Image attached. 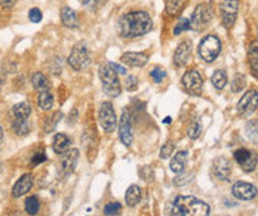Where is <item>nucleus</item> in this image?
Here are the masks:
<instances>
[{
  "label": "nucleus",
  "mask_w": 258,
  "mask_h": 216,
  "mask_svg": "<svg viewBox=\"0 0 258 216\" xmlns=\"http://www.w3.org/2000/svg\"><path fill=\"white\" fill-rule=\"evenodd\" d=\"M119 34L125 39H135L147 34L153 28V21L150 15L144 11H135L125 14L118 24Z\"/></svg>",
  "instance_id": "obj_1"
},
{
  "label": "nucleus",
  "mask_w": 258,
  "mask_h": 216,
  "mask_svg": "<svg viewBox=\"0 0 258 216\" xmlns=\"http://www.w3.org/2000/svg\"><path fill=\"white\" fill-rule=\"evenodd\" d=\"M209 212L211 207L208 203L192 196H178L168 216H209Z\"/></svg>",
  "instance_id": "obj_2"
},
{
  "label": "nucleus",
  "mask_w": 258,
  "mask_h": 216,
  "mask_svg": "<svg viewBox=\"0 0 258 216\" xmlns=\"http://www.w3.org/2000/svg\"><path fill=\"white\" fill-rule=\"evenodd\" d=\"M99 79L102 83V90L108 95V96H119L122 92V86L118 77V73L115 71V68L110 65V62L107 64H101L99 65Z\"/></svg>",
  "instance_id": "obj_3"
},
{
  "label": "nucleus",
  "mask_w": 258,
  "mask_h": 216,
  "mask_svg": "<svg viewBox=\"0 0 258 216\" xmlns=\"http://www.w3.org/2000/svg\"><path fill=\"white\" fill-rule=\"evenodd\" d=\"M214 18V8L209 3H200L196 6L192 19H190V28L195 31H202L205 30Z\"/></svg>",
  "instance_id": "obj_4"
},
{
  "label": "nucleus",
  "mask_w": 258,
  "mask_h": 216,
  "mask_svg": "<svg viewBox=\"0 0 258 216\" xmlns=\"http://www.w3.org/2000/svg\"><path fill=\"white\" fill-rule=\"evenodd\" d=\"M221 52V42L217 36H206L198 46V54L202 61L212 62Z\"/></svg>",
  "instance_id": "obj_5"
},
{
  "label": "nucleus",
  "mask_w": 258,
  "mask_h": 216,
  "mask_svg": "<svg viewBox=\"0 0 258 216\" xmlns=\"http://www.w3.org/2000/svg\"><path fill=\"white\" fill-rule=\"evenodd\" d=\"M89 59H91L89 51H88L86 45L80 42V43H78L75 48L71 49V52H70V55L67 58V62H68V65L73 70L80 71L89 64Z\"/></svg>",
  "instance_id": "obj_6"
},
{
  "label": "nucleus",
  "mask_w": 258,
  "mask_h": 216,
  "mask_svg": "<svg viewBox=\"0 0 258 216\" xmlns=\"http://www.w3.org/2000/svg\"><path fill=\"white\" fill-rule=\"evenodd\" d=\"M98 120L101 127L104 129V132L112 133L116 129V123H118V117L115 113V108L112 105V102H102L98 111Z\"/></svg>",
  "instance_id": "obj_7"
},
{
  "label": "nucleus",
  "mask_w": 258,
  "mask_h": 216,
  "mask_svg": "<svg viewBox=\"0 0 258 216\" xmlns=\"http://www.w3.org/2000/svg\"><path fill=\"white\" fill-rule=\"evenodd\" d=\"M239 12V0H221L219 14L226 28H232Z\"/></svg>",
  "instance_id": "obj_8"
},
{
  "label": "nucleus",
  "mask_w": 258,
  "mask_h": 216,
  "mask_svg": "<svg viewBox=\"0 0 258 216\" xmlns=\"http://www.w3.org/2000/svg\"><path fill=\"white\" fill-rule=\"evenodd\" d=\"M181 83L189 93L192 95H200L202 88H203V77L200 76L199 71L196 70H190L186 74L182 76Z\"/></svg>",
  "instance_id": "obj_9"
},
{
  "label": "nucleus",
  "mask_w": 258,
  "mask_h": 216,
  "mask_svg": "<svg viewBox=\"0 0 258 216\" xmlns=\"http://www.w3.org/2000/svg\"><path fill=\"white\" fill-rule=\"evenodd\" d=\"M235 160L236 163L242 167V170L245 172H252L257 164H258V156L255 151L248 150V148H239L238 151H235Z\"/></svg>",
  "instance_id": "obj_10"
},
{
  "label": "nucleus",
  "mask_w": 258,
  "mask_h": 216,
  "mask_svg": "<svg viewBox=\"0 0 258 216\" xmlns=\"http://www.w3.org/2000/svg\"><path fill=\"white\" fill-rule=\"evenodd\" d=\"M258 108V90L255 89H249L239 101L238 104V110L240 114L243 116H249L252 114Z\"/></svg>",
  "instance_id": "obj_11"
},
{
  "label": "nucleus",
  "mask_w": 258,
  "mask_h": 216,
  "mask_svg": "<svg viewBox=\"0 0 258 216\" xmlns=\"http://www.w3.org/2000/svg\"><path fill=\"white\" fill-rule=\"evenodd\" d=\"M119 138H120V142L123 144L125 147H129L132 144V139H134L131 116H129V113L126 110L122 113L120 120H119Z\"/></svg>",
  "instance_id": "obj_12"
},
{
  "label": "nucleus",
  "mask_w": 258,
  "mask_h": 216,
  "mask_svg": "<svg viewBox=\"0 0 258 216\" xmlns=\"http://www.w3.org/2000/svg\"><path fill=\"white\" fill-rule=\"evenodd\" d=\"M212 173L218 181H229L232 173V163L226 157H217L212 163Z\"/></svg>",
  "instance_id": "obj_13"
},
{
  "label": "nucleus",
  "mask_w": 258,
  "mask_h": 216,
  "mask_svg": "<svg viewBox=\"0 0 258 216\" xmlns=\"http://www.w3.org/2000/svg\"><path fill=\"white\" fill-rule=\"evenodd\" d=\"M232 193L236 198L239 200H252L257 197L258 194V188L249 182H243V181H239L236 184H233L232 187Z\"/></svg>",
  "instance_id": "obj_14"
},
{
  "label": "nucleus",
  "mask_w": 258,
  "mask_h": 216,
  "mask_svg": "<svg viewBox=\"0 0 258 216\" xmlns=\"http://www.w3.org/2000/svg\"><path fill=\"white\" fill-rule=\"evenodd\" d=\"M78 160H79V151L78 150H68L65 154H62L61 166H60V173H61L62 178L73 173V170H75V167L78 164Z\"/></svg>",
  "instance_id": "obj_15"
},
{
  "label": "nucleus",
  "mask_w": 258,
  "mask_h": 216,
  "mask_svg": "<svg viewBox=\"0 0 258 216\" xmlns=\"http://www.w3.org/2000/svg\"><path fill=\"white\" fill-rule=\"evenodd\" d=\"M192 56V43L189 40H184L181 42L177 49H175V54H174V64L177 67H184L189 59Z\"/></svg>",
  "instance_id": "obj_16"
},
{
  "label": "nucleus",
  "mask_w": 258,
  "mask_h": 216,
  "mask_svg": "<svg viewBox=\"0 0 258 216\" xmlns=\"http://www.w3.org/2000/svg\"><path fill=\"white\" fill-rule=\"evenodd\" d=\"M31 187H33V176L30 173L22 175L12 188V197L20 198V197L25 196L31 190Z\"/></svg>",
  "instance_id": "obj_17"
},
{
  "label": "nucleus",
  "mask_w": 258,
  "mask_h": 216,
  "mask_svg": "<svg viewBox=\"0 0 258 216\" xmlns=\"http://www.w3.org/2000/svg\"><path fill=\"white\" fill-rule=\"evenodd\" d=\"M120 61L125 65L139 68V67H144L147 62H149V56H147L145 54H141V52H126V54L122 55Z\"/></svg>",
  "instance_id": "obj_18"
},
{
  "label": "nucleus",
  "mask_w": 258,
  "mask_h": 216,
  "mask_svg": "<svg viewBox=\"0 0 258 216\" xmlns=\"http://www.w3.org/2000/svg\"><path fill=\"white\" fill-rule=\"evenodd\" d=\"M187 159H189V153L187 151H177V154H174L172 160H171V170L177 175H181L186 169L187 164Z\"/></svg>",
  "instance_id": "obj_19"
},
{
  "label": "nucleus",
  "mask_w": 258,
  "mask_h": 216,
  "mask_svg": "<svg viewBox=\"0 0 258 216\" xmlns=\"http://www.w3.org/2000/svg\"><path fill=\"white\" fill-rule=\"evenodd\" d=\"M70 144H71V141H70V138L67 135L57 133L54 136V141H52V148H54V151L57 154L62 156V154H65L70 150Z\"/></svg>",
  "instance_id": "obj_20"
},
{
  "label": "nucleus",
  "mask_w": 258,
  "mask_h": 216,
  "mask_svg": "<svg viewBox=\"0 0 258 216\" xmlns=\"http://www.w3.org/2000/svg\"><path fill=\"white\" fill-rule=\"evenodd\" d=\"M248 61L251 71L255 77H258V40H252L248 48Z\"/></svg>",
  "instance_id": "obj_21"
},
{
  "label": "nucleus",
  "mask_w": 258,
  "mask_h": 216,
  "mask_svg": "<svg viewBox=\"0 0 258 216\" xmlns=\"http://www.w3.org/2000/svg\"><path fill=\"white\" fill-rule=\"evenodd\" d=\"M61 21L68 28H76L78 27V17L76 12L68 6H64L61 9Z\"/></svg>",
  "instance_id": "obj_22"
},
{
  "label": "nucleus",
  "mask_w": 258,
  "mask_h": 216,
  "mask_svg": "<svg viewBox=\"0 0 258 216\" xmlns=\"http://www.w3.org/2000/svg\"><path fill=\"white\" fill-rule=\"evenodd\" d=\"M31 83H33V88L38 92H46L51 89L49 79L43 73H34V76L31 77Z\"/></svg>",
  "instance_id": "obj_23"
},
{
  "label": "nucleus",
  "mask_w": 258,
  "mask_h": 216,
  "mask_svg": "<svg viewBox=\"0 0 258 216\" xmlns=\"http://www.w3.org/2000/svg\"><path fill=\"white\" fill-rule=\"evenodd\" d=\"M141 200V188L138 185H131L128 190H126V194H125V201L129 207H134L139 203Z\"/></svg>",
  "instance_id": "obj_24"
},
{
  "label": "nucleus",
  "mask_w": 258,
  "mask_h": 216,
  "mask_svg": "<svg viewBox=\"0 0 258 216\" xmlns=\"http://www.w3.org/2000/svg\"><path fill=\"white\" fill-rule=\"evenodd\" d=\"M227 80H229L227 79V73L224 70H217L215 73L212 74V77H211V82H212L214 88L218 89V90H223L226 88Z\"/></svg>",
  "instance_id": "obj_25"
},
{
  "label": "nucleus",
  "mask_w": 258,
  "mask_h": 216,
  "mask_svg": "<svg viewBox=\"0 0 258 216\" xmlns=\"http://www.w3.org/2000/svg\"><path fill=\"white\" fill-rule=\"evenodd\" d=\"M186 2H187V0H166V6H165L166 14H168L169 17L178 15V14L182 11L184 5H186Z\"/></svg>",
  "instance_id": "obj_26"
},
{
  "label": "nucleus",
  "mask_w": 258,
  "mask_h": 216,
  "mask_svg": "<svg viewBox=\"0 0 258 216\" xmlns=\"http://www.w3.org/2000/svg\"><path fill=\"white\" fill-rule=\"evenodd\" d=\"M12 113L15 116V119H28V116L31 114V107L30 104L27 102H20V104H15L14 108H12Z\"/></svg>",
  "instance_id": "obj_27"
},
{
  "label": "nucleus",
  "mask_w": 258,
  "mask_h": 216,
  "mask_svg": "<svg viewBox=\"0 0 258 216\" xmlns=\"http://www.w3.org/2000/svg\"><path fill=\"white\" fill-rule=\"evenodd\" d=\"M245 135L246 138L255 144V145H258V122L257 120H249L245 126Z\"/></svg>",
  "instance_id": "obj_28"
},
{
  "label": "nucleus",
  "mask_w": 258,
  "mask_h": 216,
  "mask_svg": "<svg viewBox=\"0 0 258 216\" xmlns=\"http://www.w3.org/2000/svg\"><path fill=\"white\" fill-rule=\"evenodd\" d=\"M38 104H39V107H40V110H43V111L51 110L52 105H54V96H52V93H51L49 90H46V92H39Z\"/></svg>",
  "instance_id": "obj_29"
},
{
  "label": "nucleus",
  "mask_w": 258,
  "mask_h": 216,
  "mask_svg": "<svg viewBox=\"0 0 258 216\" xmlns=\"http://www.w3.org/2000/svg\"><path fill=\"white\" fill-rule=\"evenodd\" d=\"M24 207H25V212H27L28 215H31V216L38 215L39 210H40V200L36 197V196H31V197H28V198L25 200Z\"/></svg>",
  "instance_id": "obj_30"
},
{
  "label": "nucleus",
  "mask_w": 258,
  "mask_h": 216,
  "mask_svg": "<svg viewBox=\"0 0 258 216\" xmlns=\"http://www.w3.org/2000/svg\"><path fill=\"white\" fill-rule=\"evenodd\" d=\"M12 129H14V132H15L17 135H20V136L27 135V133L30 132V126H28L27 119H25V120H24V119H15V120L12 122Z\"/></svg>",
  "instance_id": "obj_31"
},
{
  "label": "nucleus",
  "mask_w": 258,
  "mask_h": 216,
  "mask_svg": "<svg viewBox=\"0 0 258 216\" xmlns=\"http://www.w3.org/2000/svg\"><path fill=\"white\" fill-rule=\"evenodd\" d=\"M122 212V204L119 201H112L104 206V215L105 216H118Z\"/></svg>",
  "instance_id": "obj_32"
},
{
  "label": "nucleus",
  "mask_w": 258,
  "mask_h": 216,
  "mask_svg": "<svg viewBox=\"0 0 258 216\" xmlns=\"http://www.w3.org/2000/svg\"><path fill=\"white\" fill-rule=\"evenodd\" d=\"M150 77L153 79L155 83H160L165 77H166V71L160 67H155L152 71H150Z\"/></svg>",
  "instance_id": "obj_33"
},
{
  "label": "nucleus",
  "mask_w": 258,
  "mask_h": 216,
  "mask_svg": "<svg viewBox=\"0 0 258 216\" xmlns=\"http://www.w3.org/2000/svg\"><path fill=\"white\" fill-rule=\"evenodd\" d=\"M245 76L243 74H236V77L233 79V82H232V90L235 92V93H238V92H240L243 88H245Z\"/></svg>",
  "instance_id": "obj_34"
},
{
  "label": "nucleus",
  "mask_w": 258,
  "mask_h": 216,
  "mask_svg": "<svg viewBox=\"0 0 258 216\" xmlns=\"http://www.w3.org/2000/svg\"><path fill=\"white\" fill-rule=\"evenodd\" d=\"M200 133H202V126H200V123H198V122H195V123L189 127V132H187V135H189L190 139H198V138L200 136Z\"/></svg>",
  "instance_id": "obj_35"
},
{
  "label": "nucleus",
  "mask_w": 258,
  "mask_h": 216,
  "mask_svg": "<svg viewBox=\"0 0 258 216\" xmlns=\"http://www.w3.org/2000/svg\"><path fill=\"white\" fill-rule=\"evenodd\" d=\"M171 156H174V144L172 142H166L165 145L160 150V159H169Z\"/></svg>",
  "instance_id": "obj_36"
},
{
  "label": "nucleus",
  "mask_w": 258,
  "mask_h": 216,
  "mask_svg": "<svg viewBox=\"0 0 258 216\" xmlns=\"http://www.w3.org/2000/svg\"><path fill=\"white\" fill-rule=\"evenodd\" d=\"M190 28V21L189 19H186V18H182V19H179V22L175 25V28H174V34L177 36V34H181L184 30H189Z\"/></svg>",
  "instance_id": "obj_37"
},
{
  "label": "nucleus",
  "mask_w": 258,
  "mask_h": 216,
  "mask_svg": "<svg viewBox=\"0 0 258 216\" xmlns=\"http://www.w3.org/2000/svg\"><path fill=\"white\" fill-rule=\"evenodd\" d=\"M42 11L40 9H38V8H33V9H30V12H28V18H30V21L31 22H40L42 21Z\"/></svg>",
  "instance_id": "obj_38"
},
{
  "label": "nucleus",
  "mask_w": 258,
  "mask_h": 216,
  "mask_svg": "<svg viewBox=\"0 0 258 216\" xmlns=\"http://www.w3.org/2000/svg\"><path fill=\"white\" fill-rule=\"evenodd\" d=\"M60 119H61V113H60V111H57V113H54V114H52V117L49 119V120H51L52 123H51V126H49V127H48V129H46L45 132L48 133V132H51V130H54V129H55V126H57V123L60 122Z\"/></svg>",
  "instance_id": "obj_39"
},
{
  "label": "nucleus",
  "mask_w": 258,
  "mask_h": 216,
  "mask_svg": "<svg viewBox=\"0 0 258 216\" xmlns=\"http://www.w3.org/2000/svg\"><path fill=\"white\" fill-rule=\"evenodd\" d=\"M137 85H138V79L134 77V76H129L126 79V89L128 90H135L137 89Z\"/></svg>",
  "instance_id": "obj_40"
},
{
  "label": "nucleus",
  "mask_w": 258,
  "mask_h": 216,
  "mask_svg": "<svg viewBox=\"0 0 258 216\" xmlns=\"http://www.w3.org/2000/svg\"><path fill=\"white\" fill-rule=\"evenodd\" d=\"M17 0H0V5H2L5 9H11L15 5Z\"/></svg>",
  "instance_id": "obj_41"
},
{
  "label": "nucleus",
  "mask_w": 258,
  "mask_h": 216,
  "mask_svg": "<svg viewBox=\"0 0 258 216\" xmlns=\"http://www.w3.org/2000/svg\"><path fill=\"white\" fill-rule=\"evenodd\" d=\"M46 160V156L45 154H36L34 157H33V164H39V163H42V162H45Z\"/></svg>",
  "instance_id": "obj_42"
},
{
  "label": "nucleus",
  "mask_w": 258,
  "mask_h": 216,
  "mask_svg": "<svg viewBox=\"0 0 258 216\" xmlns=\"http://www.w3.org/2000/svg\"><path fill=\"white\" fill-rule=\"evenodd\" d=\"M110 65H112V67L115 68V71H116V73L119 71V74H126V70H125L122 65H119V64H113V62H110Z\"/></svg>",
  "instance_id": "obj_43"
},
{
  "label": "nucleus",
  "mask_w": 258,
  "mask_h": 216,
  "mask_svg": "<svg viewBox=\"0 0 258 216\" xmlns=\"http://www.w3.org/2000/svg\"><path fill=\"white\" fill-rule=\"evenodd\" d=\"M3 138H5V132H3V127L0 126V145H2V142H3Z\"/></svg>",
  "instance_id": "obj_44"
},
{
  "label": "nucleus",
  "mask_w": 258,
  "mask_h": 216,
  "mask_svg": "<svg viewBox=\"0 0 258 216\" xmlns=\"http://www.w3.org/2000/svg\"><path fill=\"white\" fill-rule=\"evenodd\" d=\"M163 123H171V117H166V119L163 120Z\"/></svg>",
  "instance_id": "obj_45"
},
{
  "label": "nucleus",
  "mask_w": 258,
  "mask_h": 216,
  "mask_svg": "<svg viewBox=\"0 0 258 216\" xmlns=\"http://www.w3.org/2000/svg\"><path fill=\"white\" fill-rule=\"evenodd\" d=\"M0 172H2V162H0Z\"/></svg>",
  "instance_id": "obj_46"
}]
</instances>
